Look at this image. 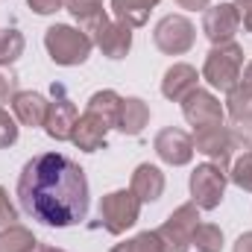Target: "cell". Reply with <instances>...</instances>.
Instances as JSON below:
<instances>
[{"label":"cell","instance_id":"cell-25","mask_svg":"<svg viewBox=\"0 0 252 252\" xmlns=\"http://www.w3.org/2000/svg\"><path fill=\"white\" fill-rule=\"evenodd\" d=\"M226 112H229V118L238 121V124L252 121V91L250 88H244V85L232 88V91L226 94Z\"/></svg>","mask_w":252,"mask_h":252},{"label":"cell","instance_id":"cell-28","mask_svg":"<svg viewBox=\"0 0 252 252\" xmlns=\"http://www.w3.org/2000/svg\"><path fill=\"white\" fill-rule=\"evenodd\" d=\"M18 135H21V126L15 121V115H9V112L0 106V150L18 144Z\"/></svg>","mask_w":252,"mask_h":252},{"label":"cell","instance_id":"cell-3","mask_svg":"<svg viewBox=\"0 0 252 252\" xmlns=\"http://www.w3.org/2000/svg\"><path fill=\"white\" fill-rule=\"evenodd\" d=\"M44 47H47V56L62 67H76V64H85L91 50H94V41L91 35H85L79 27H70V24H53L47 27L44 32Z\"/></svg>","mask_w":252,"mask_h":252},{"label":"cell","instance_id":"cell-32","mask_svg":"<svg viewBox=\"0 0 252 252\" xmlns=\"http://www.w3.org/2000/svg\"><path fill=\"white\" fill-rule=\"evenodd\" d=\"M232 3H235V9L241 15V27L252 35V0H232Z\"/></svg>","mask_w":252,"mask_h":252},{"label":"cell","instance_id":"cell-19","mask_svg":"<svg viewBox=\"0 0 252 252\" xmlns=\"http://www.w3.org/2000/svg\"><path fill=\"white\" fill-rule=\"evenodd\" d=\"M147 124H150V106L141 97H124L121 118H118V126L115 129L121 135H141Z\"/></svg>","mask_w":252,"mask_h":252},{"label":"cell","instance_id":"cell-21","mask_svg":"<svg viewBox=\"0 0 252 252\" xmlns=\"http://www.w3.org/2000/svg\"><path fill=\"white\" fill-rule=\"evenodd\" d=\"M158 3L161 0H112V15H115V21L135 30V27H144L150 21V12Z\"/></svg>","mask_w":252,"mask_h":252},{"label":"cell","instance_id":"cell-4","mask_svg":"<svg viewBox=\"0 0 252 252\" xmlns=\"http://www.w3.org/2000/svg\"><path fill=\"white\" fill-rule=\"evenodd\" d=\"M226 182H229V173L220 170L217 164L205 161V164H196L193 173L188 179L190 188V202L199 208V211H214L220 208L223 196H226Z\"/></svg>","mask_w":252,"mask_h":252},{"label":"cell","instance_id":"cell-2","mask_svg":"<svg viewBox=\"0 0 252 252\" xmlns=\"http://www.w3.org/2000/svg\"><path fill=\"white\" fill-rule=\"evenodd\" d=\"M244 64H247L244 62V47H241L238 41L214 44V47L205 53V62H202V79H205L214 91L229 94L232 88H238Z\"/></svg>","mask_w":252,"mask_h":252},{"label":"cell","instance_id":"cell-6","mask_svg":"<svg viewBox=\"0 0 252 252\" xmlns=\"http://www.w3.org/2000/svg\"><path fill=\"white\" fill-rule=\"evenodd\" d=\"M196 226H199V208L193 202H185L176 211H170V217L156 229L164 252H190V238Z\"/></svg>","mask_w":252,"mask_h":252},{"label":"cell","instance_id":"cell-23","mask_svg":"<svg viewBox=\"0 0 252 252\" xmlns=\"http://www.w3.org/2000/svg\"><path fill=\"white\" fill-rule=\"evenodd\" d=\"M223 229L214 223H199L193 238H190V252H223Z\"/></svg>","mask_w":252,"mask_h":252},{"label":"cell","instance_id":"cell-5","mask_svg":"<svg viewBox=\"0 0 252 252\" xmlns=\"http://www.w3.org/2000/svg\"><path fill=\"white\" fill-rule=\"evenodd\" d=\"M141 217V199L132 190H112L100 199V223L109 235H124Z\"/></svg>","mask_w":252,"mask_h":252},{"label":"cell","instance_id":"cell-17","mask_svg":"<svg viewBox=\"0 0 252 252\" xmlns=\"http://www.w3.org/2000/svg\"><path fill=\"white\" fill-rule=\"evenodd\" d=\"M106 135H109V126L103 124V121H97L94 115L82 112L79 121H76V126H73L70 141H73V147L82 150V153H97V150L106 147Z\"/></svg>","mask_w":252,"mask_h":252},{"label":"cell","instance_id":"cell-33","mask_svg":"<svg viewBox=\"0 0 252 252\" xmlns=\"http://www.w3.org/2000/svg\"><path fill=\"white\" fill-rule=\"evenodd\" d=\"M173 3H176L179 9H188V12H199V9L205 12V9L211 6V0H173Z\"/></svg>","mask_w":252,"mask_h":252},{"label":"cell","instance_id":"cell-34","mask_svg":"<svg viewBox=\"0 0 252 252\" xmlns=\"http://www.w3.org/2000/svg\"><path fill=\"white\" fill-rule=\"evenodd\" d=\"M232 252H252V232H244V235L235 241Z\"/></svg>","mask_w":252,"mask_h":252},{"label":"cell","instance_id":"cell-11","mask_svg":"<svg viewBox=\"0 0 252 252\" xmlns=\"http://www.w3.org/2000/svg\"><path fill=\"white\" fill-rule=\"evenodd\" d=\"M202 32L211 44H229L241 32V15L235 3H217L202 12Z\"/></svg>","mask_w":252,"mask_h":252},{"label":"cell","instance_id":"cell-22","mask_svg":"<svg viewBox=\"0 0 252 252\" xmlns=\"http://www.w3.org/2000/svg\"><path fill=\"white\" fill-rule=\"evenodd\" d=\"M35 247H38V241L27 226L12 223V226L0 229V252H32Z\"/></svg>","mask_w":252,"mask_h":252},{"label":"cell","instance_id":"cell-31","mask_svg":"<svg viewBox=\"0 0 252 252\" xmlns=\"http://www.w3.org/2000/svg\"><path fill=\"white\" fill-rule=\"evenodd\" d=\"M15 73H6V70H0V106L3 103H9V97H15Z\"/></svg>","mask_w":252,"mask_h":252},{"label":"cell","instance_id":"cell-7","mask_svg":"<svg viewBox=\"0 0 252 252\" xmlns=\"http://www.w3.org/2000/svg\"><path fill=\"white\" fill-rule=\"evenodd\" d=\"M196 41V27L185 15H164L153 30V44L164 56H182Z\"/></svg>","mask_w":252,"mask_h":252},{"label":"cell","instance_id":"cell-15","mask_svg":"<svg viewBox=\"0 0 252 252\" xmlns=\"http://www.w3.org/2000/svg\"><path fill=\"white\" fill-rule=\"evenodd\" d=\"M129 190L141 199V205L158 202L161 193H164V173H161L156 164L144 161V164L135 167V173H132V179H129Z\"/></svg>","mask_w":252,"mask_h":252},{"label":"cell","instance_id":"cell-18","mask_svg":"<svg viewBox=\"0 0 252 252\" xmlns=\"http://www.w3.org/2000/svg\"><path fill=\"white\" fill-rule=\"evenodd\" d=\"M121 103H124V97H121L118 91L103 88V91H97V94H91V97H88L85 112H88V115H94L97 121H103L109 129H115V126H118V118H121Z\"/></svg>","mask_w":252,"mask_h":252},{"label":"cell","instance_id":"cell-16","mask_svg":"<svg viewBox=\"0 0 252 252\" xmlns=\"http://www.w3.org/2000/svg\"><path fill=\"white\" fill-rule=\"evenodd\" d=\"M47 97L38 94V91H15L12 97V112H15V121L21 126H44V118H47Z\"/></svg>","mask_w":252,"mask_h":252},{"label":"cell","instance_id":"cell-36","mask_svg":"<svg viewBox=\"0 0 252 252\" xmlns=\"http://www.w3.org/2000/svg\"><path fill=\"white\" fill-rule=\"evenodd\" d=\"M32 252H64V250H59V247H35Z\"/></svg>","mask_w":252,"mask_h":252},{"label":"cell","instance_id":"cell-8","mask_svg":"<svg viewBox=\"0 0 252 252\" xmlns=\"http://www.w3.org/2000/svg\"><path fill=\"white\" fill-rule=\"evenodd\" d=\"M193 153H202L205 158H211V164H217L220 170L229 173L232 167V150H235V135L226 126H202L193 129Z\"/></svg>","mask_w":252,"mask_h":252},{"label":"cell","instance_id":"cell-13","mask_svg":"<svg viewBox=\"0 0 252 252\" xmlns=\"http://www.w3.org/2000/svg\"><path fill=\"white\" fill-rule=\"evenodd\" d=\"M91 41L100 47V53L106 59H126V53L132 50V27H126L121 21H103L97 27V32L91 35Z\"/></svg>","mask_w":252,"mask_h":252},{"label":"cell","instance_id":"cell-27","mask_svg":"<svg viewBox=\"0 0 252 252\" xmlns=\"http://www.w3.org/2000/svg\"><path fill=\"white\" fill-rule=\"evenodd\" d=\"M229 179H232L241 190H250L252 193V153H244V156H238V158L232 161Z\"/></svg>","mask_w":252,"mask_h":252},{"label":"cell","instance_id":"cell-29","mask_svg":"<svg viewBox=\"0 0 252 252\" xmlns=\"http://www.w3.org/2000/svg\"><path fill=\"white\" fill-rule=\"evenodd\" d=\"M12 223H18V208L9 199V190L0 188V229L3 226H12Z\"/></svg>","mask_w":252,"mask_h":252},{"label":"cell","instance_id":"cell-12","mask_svg":"<svg viewBox=\"0 0 252 252\" xmlns=\"http://www.w3.org/2000/svg\"><path fill=\"white\" fill-rule=\"evenodd\" d=\"M153 150L156 156L170 164V167H185L193 158V138H190L185 129H176V126H164L156 138H153Z\"/></svg>","mask_w":252,"mask_h":252},{"label":"cell","instance_id":"cell-30","mask_svg":"<svg viewBox=\"0 0 252 252\" xmlns=\"http://www.w3.org/2000/svg\"><path fill=\"white\" fill-rule=\"evenodd\" d=\"M27 6L35 12V15H53L64 6V0H27Z\"/></svg>","mask_w":252,"mask_h":252},{"label":"cell","instance_id":"cell-20","mask_svg":"<svg viewBox=\"0 0 252 252\" xmlns=\"http://www.w3.org/2000/svg\"><path fill=\"white\" fill-rule=\"evenodd\" d=\"M64 9L79 21V30L85 35H94L97 27L103 21H109V15L103 9V0H64Z\"/></svg>","mask_w":252,"mask_h":252},{"label":"cell","instance_id":"cell-35","mask_svg":"<svg viewBox=\"0 0 252 252\" xmlns=\"http://www.w3.org/2000/svg\"><path fill=\"white\" fill-rule=\"evenodd\" d=\"M238 85H244V88H250L252 91V59L244 64V70H241V82Z\"/></svg>","mask_w":252,"mask_h":252},{"label":"cell","instance_id":"cell-26","mask_svg":"<svg viewBox=\"0 0 252 252\" xmlns=\"http://www.w3.org/2000/svg\"><path fill=\"white\" fill-rule=\"evenodd\" d=\"M109 252H164V247H161L158 232H138L135 238H129L124 244L112 247Z\"/></svg>","mask_w":252,"mask_h":252},{"label":"cell","instance_id":"cell-9","mask_svg":"<svg viewBox=\"0 0 252 252\" xmlns=\"http://www.w3.org/2000/svg\"><path fill=\"white\" fill-rule=\"evenodd\" d=\"M76 121H79L76 103L67 97V91H64L62 82H56V85H53V103L47 106V118H44V132H47L53 141H70Z\"/></svg>","mask_w":252,"mask_h":252},{"label":"cell","instance_id":"cell-1","mask_svg":"<svg viewBox=\"0 0 252 252\" xmlns=\"http://www.w3.org/2000/svg\"><path fill=\"white\" fill-rule=\"evenodd\" d=\"M18 202L41 226H76L88 217L91 205L88 176L62 153H38L18 176Z\"/></svg>","mask_w":252,"mask_h":252},{"label":"cell","instance_id":"cell-10","mask_svg":"<svg viewBox=\"0 0 252 252\" xmlns=\"http://www.w3.org/2000/svg\"><path fill=\"white\" fill-rule=\"evenodd\" d=\"M182 118L188 121V126L202 129V126H220L226 118V106L205 88L190 91L182 100Z\"/></svg>","mask_w":252,"mask_h":252},{"label":"cell","instance_id":"cell-14","mask_svg":"<svg viewBox=\"0 0 252 252\" xmlns=\"http://www.w3.org/2000/svg\"><path fill=\"white\" fill-rule=\"evenodd\" d=\"M196 88H199V73H196V67L188 64V62L170 64V67L164 70V76H161V94H164L170 103H182L190 91H196Z\"/></svg>","mask_w":252,"mask_h":252},{"label":"cell","instance_id":"cell-24","mask_svg":"<svg viewBox=\"0 0 252 252\" xmlns=\"http://www.w3.org/2000/svg\"><path fill=\"white\" fill-rule=\"evenodd\" d=\"M24 47H27V41H24L21 30H15V27L0 30V67H9L18 62L24 56Z\"/></svg>","mask_w":252,"mask_h":252}]
</instances>
